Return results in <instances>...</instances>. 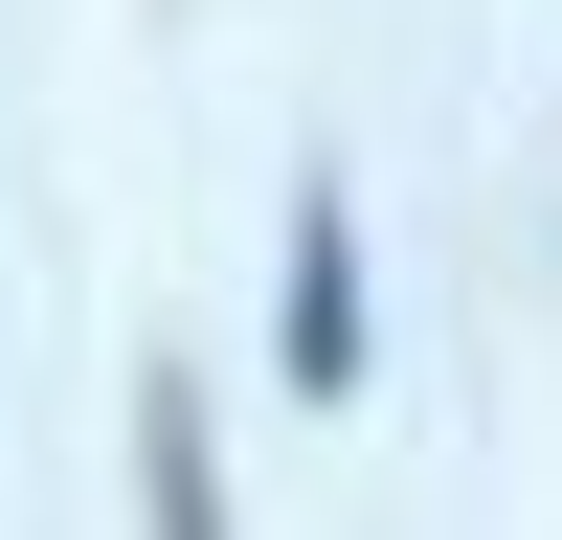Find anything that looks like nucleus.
Returning a JSON list of instances; mask_svg holds the SVG:
<instances>
[{
	"label": "nucleus",
	"instance_id": "2",
	"mask_svg": "<svg viewBox=\"0 0 562 540\" xmlns=\"http://www.w3.org/2000/svg\"><path fill=\"white\" fill-rule=\"evenodd\" d=\"M158 540H225V473H203V405L158 383Z\"/></svg>",
	"mask_w": 562,
	"mask_h": 540
},
{
	"label": "nucleus",
	"instance_id": "1",
	"mask_svg": "<svg viewBox=\"0 0 562 540\" xmlns=\"http://www.w3.org/2000/svg\"><path fill=\"white\" fill-rule=\"evenodd\" d=\"M293 383H360V225H338V180L293 225Z\"/></svg>",
	"mask_w": 562,
	"mask_h": 540
}]
</instances>
